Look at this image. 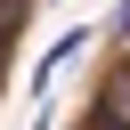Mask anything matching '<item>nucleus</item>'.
Here are the masks:
<instances>
[{"label":"nucleus","instance_id":"obj_1","mask_svg":"<svg viewBox=\"0 0 130 130\" xmlns=\"http://www.w3.org/2000/svg\"><path fill=\"white\" fill-rule=\"evenodd\" d=\"M114 41H122V49H130V0H122V8H114Z\"/></svg>","mask_w":130,"mask_h":130}]
</instances>
